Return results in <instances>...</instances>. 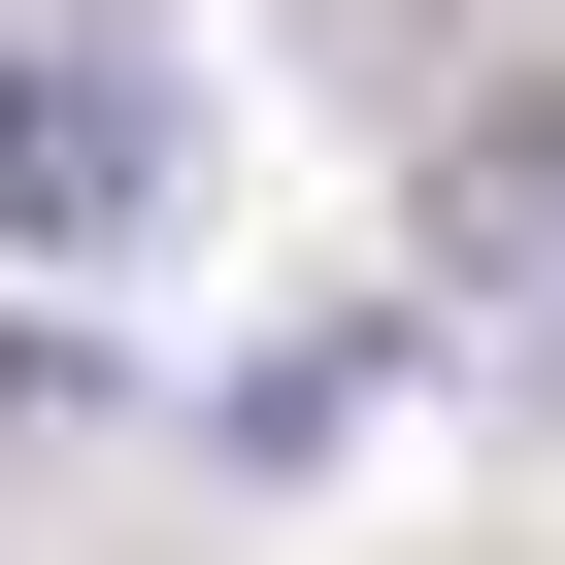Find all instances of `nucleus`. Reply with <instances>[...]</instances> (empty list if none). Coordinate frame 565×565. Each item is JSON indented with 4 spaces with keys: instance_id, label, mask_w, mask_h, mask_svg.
Masks as SVG:
<instances>
[{
    "instance_id": "obj_1",
    "label": "nucleus",
    "mask_w": 565,
    "mask_h": 565,
    "mask_svg": "<svg viewBox=\"0 0 565 565\" xmlns=\"http://www.w3.org/2000/svg\"><path fill=\"white\" fill-rule=\"evenodd\" d=\"M200 67H134V34H0V266H167L200 233Z\"/></svg>"
},
{
    "instance_id": "obj_3",
    "label": "nucleus",
    "mask_w": 565,
    "mask_h": 565,
    "mask_svg": "<svg viewBox=\"0 0 565 565\" xmlns=\"http://www.w3.org/2000/svg\"><path fill=\"white\" fill-rule=\"evenodd\" d=\"M34 399H67V333H0V433H34Z\"/></svg>"
},
{
    "instance_id": "obj_2",
    "label": "nucleus",
    "mask_w": 565,
    "mask_h": 565,
    "mask_svg": "<svg viewBox=\"0 0 565 565\" xmlns=\"http://www.w3.org/2000/svg\"><path fill=\"white\" fill-rule=\"evenodd\" d=\"M366 399H399V333H300V366H233V466H333Z\"/></svg>"
}]
</instances>
